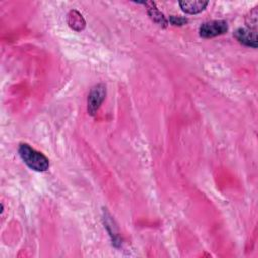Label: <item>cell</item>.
<instances>
[{
  "label": "cell",
  "instance_id": "4",
  "mask_svg": "<svg viewBox=\"0 0 258 258\" xmlns=\"http://www.w3.org/2000/svg\"><path fill=\"white\" fill-rule=\"evenodd\" d=\"M234 36L240 43L246 46H251L253 48L257 47V33L254 29L238 28L234 32Z\"/></svg>",
  "mask_w": 258,
  "mask_h": 258
},
{
  "label": "cell",
  "instance_id": "6",
  "mask_svg": "<svg viewBox=\"0 0 258 258\" xmlns=\"http://www.w3.org/2000/svg\"><path fill=\"white\" fill-rule=\"evenodd\" d=\"M208 5V1H180L179 6L181 10L188 14H197L202 12L206 6Z\"/></svg>",
  "mask_w": 258,
  "mask_h": 258
},
{
  "label": "cell",
  "instance_id": "2",
  "mask_svg": "<svg viewBox=\"0 0 258 258\" xmlns=\"http://www.w3.org/2000/svg\"><path fill=\"white\" fill-rule=\"evenodd\" d=\"M228 31V24L224 20H212L204 22L199 29L200 35L204 38H212L222 35Z\"/></svg>",
  "mask_w": 258,
  "mask_h": 258
},
{
  "label": "cell",
  "instance_id": "1",
  "mask_svg": "<svg viewBox=\"0 0 258 258\" xmlns=\"http://www.w3.org/2000/svg\"><path fill=\"white\" fill-rule=\"evenodd\" d=\"M18 153L24 163L35 171L43 172L46 171L49 167L48 159L41 152L36 151L26 143H21L19 145Z\"/></svg>",
  "mask_w": 258,
  "mask_h": 258
},
{
  "label": "cell",
  "instance_id": "7",
  "mask_svg": "<svg viewBox=\"0 0 258 258\" xmlns=\"http://www.w3.org/2000/svg\"><path fill=\"white\" fill-rule=\"evenodd\" d=\"M68 23L71 28L76 31H81L85 28L86 22L80 12L77 10H71L68 15Z\"/></svg>",
  "mask_w": 258,
  "mask_h": 258
},
{
  "label": "cell",
  "instance_id": "3",
  "mask_svg": "<svg viewBox=\"0 0 258 258\" xmlns=\"http://www.w3.org/2000/svg\"><path fill=\"white\" fill-rule=\"evenodd\" d=\"M106 97V87L104 84H98L92 88L88 96V112L95 115Z\"/></svg>",
  "mask_w": 258,
  "mask_h": 258
},
{
  "label": "cell",
  "instance_id": "5",
  "mask_svg": "<svg viewBox=\"0 0 258 258\" xmlns=\"http://www.w3.org/2000/svg\"><path fill=\"white\" fill-rule=\"evenodd\" d=\"M147 7V13L149 17L154 21L156 24H158L161 27H166L168 24L167 19L164 17V15L158 10L154 2H145L143 3Z\"/></svg>",
  "mask_w": 258,
  "mask_h": 258
},
{
  "label": "cell",
  "instance_id": "8",
  "mask_svg": "<svg viewBox=\"0 0 258 258\" xmlns=\"http://www.w3.org/2000/svg\"><path fill=\"white\" fill-rule=\"evenodd\" d=\"M169 21L173 25H183V24H185L187 22V19L183 18V17H176V16L171 15L169 17Z\"/></svg>",
  "mask_w": 258,
  "mask_h": 258
}]
</instances>
